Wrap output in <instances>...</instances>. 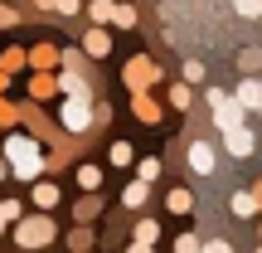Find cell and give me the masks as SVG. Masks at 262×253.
Masks as SVG:
<instances>
[{
  "label": "cell",
  "mask_w": 262,
  "mask_h": 253,
  "mask_svg": "<svg viewBox=\"0 0 262 253\" xmlns=\"http://www.w3.org/2000/svg\"><path fill=\"white\" fill-rule=\"evenodd\" d=\"M5 156H10V170H15L19 180H39L44 176V151H39V141H29V137H10L5 141Z\"/></svg>",
  "instance_id": "obj_1"
},
{
  "label": "cell",
  "mask_w": 262,
  "mask_h": 253,
  "mask_svg": "<svg viewBox=\"0 0 262 253\" xmlns=\"http://www.w3.org/2000/svg\"><path fill=\"white\" fill-rule=\"evenodd\" d=\"M15 239H19V248H49V244H54V224H49V215L19 219V224H15Z\"/></svg>",
  "instance_id": "obj_2"
},
{
  "label": "cell",
  "mask_w": 262,
  "mask_h": 253,
  "mask_svg": "<svg viewBox=\"0 0 262 253\" xmlns=\"http://www.w3.org/2000/svg\"><path fill=\"white\" fill-rule=\"evenodd\" d=\"M209 107H214V127L228 131V127H243V107L224 93V88H209Z\"/></svg>",
  "instance_id": "obj_3"
},
{
  "label": "cell",
  "mask_w": 262,
  "mask_h": 253,
  "mask_svg": "<svg viewBox=\"0 0 262 253\" xmlns=\"http://www.w3.org/2000/svg\"><path fill=\"white\" fill-rule=\"evenodd\" d=\"M63 127H68V131H88V127H93L88 98H68V103H63Z\"/></svg>",
  "instance_id": "obj_4"
},
{
  "label": "cell",
  "mask_w": 262,
  "mask_h": 253,
  "mask_svg": "<svg viewBox=\"0 0 262 253\" xmlns=\"http://www.w3.org/2000/svg\"><path fill=\"white\" fill-rule=\"evenodd\" d=\"M224 146H228V156H233V161H243V156H253L257 141H253V131H248V127H228L224 131Z\"/></svg>",
  "instance_id": "obj_5"
},
{
  "label": "cell",
  "mask_w": 262,
  "mask_h": 253,
  "mask_svg": "<svg viewBox=\"0 0 262 253\" xmlns=\"http://www.w3.org/2000/svg\"><path fill=\"white\" fill-rule=\"evenodd\" d=\"M189 170H194V176H214V146H209V141H189Z\"/></svg>",
  "instance_id": "obj_6"
},
{
  "label": "cell",
  "mask_w": 262,
  "mask_h": 253,
  "mask_svg": "<svg viewBox=\"0 0 262 253\" xmlns=\"http://www.w3.org/2000/svg\"><path fill=\"white\" fill-rule=\"evenodd\" d=\"M233 103H238V107H257V112H262V83H257V78H243Z\"/></svg>",
  "instance_id": "obj_7"
},
{
  "label": "cell",
  "mask_w": 262,
  "mask_h": 253,
  "mask_svg": "<svg viewBox=\"0 0 262 253\" xmlns=\"http://www.w3.org/2000/svg\"><path fill=\"white\" fill-rule=\"evenodd\" d=\"M34 205L39 209H54L58 205V185H54V180H34Z\"/></svg>",
  "instance_id": "obj_8"
},
{
  "label": "cell",
  "mask_w": 262,
  "mask_h": 253,
  "mask_svg": "<svg viewBox=\"0 0 262 253\" xmlns=\"http://www.w3.org/2000/svg\"><path fill=\"white\" fill-rule=\"evenodd\" d=\"M146 195H150V185H141V180H131V185L122 190V205H131V209H141V205H146Z\"/></svg>",
  "instance_id": "obj_9"
},
{
  "label": "cell",
  "mask_w": 262,
  "mask_h": 253,
  "mask_svg": "<svg viewBox=\"0 0 262 253\" xmlns=\"http://www.w3.org/2000/svg\"><path fill=\"white\" fill-rule=\"evenodd\" d=\"M170 215H189V209H194V195H189V190H170Z\"/></svg>",
  "instance_id": "obj_10"
},
{
  "label": "cell",
  "mask_w": 262,
  "mask_h": 253,
  "mask_svg": "<svg viewBox=\"0 0 262 253\" xmlns=\"http://www.w3.org/2000/svg\"><path fill=\"white\" fill-rule=\"evenodd\" d=\"M126 78H131L136 88H141V83H150V78H156V64H146V59H141V64H131V68H126Z\"/></svg>",
  "instance_id": "obj_11"
},
{
  "label": "cell",
  "mask_w": 262,
  "mask_h": 253,
  "mask_svg": "<svg viewBox=\"0 0 262 253\" xmlns=\"http://www.w3.org/2000/svg\"><path fill=\"white\" fill-rule=\"evenodd\" d=\"M233 215H257V200H253V190H238V195H233Z\"/></svg>",
  "instance_id": "obj_12"
},
{
  "label": "cell",
  "mask_w": 262,
  "mask_h": 253,
  "mask_svg": "<svg viewBox=\"0 0 262 253\" xmlns=\"http://www.w3.org/2000/svg\"><path fill=\"white\" fill-rule=\"evenodd\" d=\"M107 49H112V39H107L102 29H93V34H88V54H93V59H102Z\"/></svg>",
  "instance_id": "obj_13"
},
{
  "label": "cell",
  "mask_w": 262,
  "mask_h": 253,
  "mask_svg": "<svg viewBox=\"0 0 262 253\" xmlns=\"http://www.w3.org/2000/svg\"><path fill=\"white\" fill-rule=\"evenodd\" d=\"M156 239H160V224L156 219H141L136 224V244H156Z\"/></svg>",
  "instance_id": "obj_14"
},
{
  "label": "cell",
  "mask_w": 262,
  "mask_h": 253,
  "mask_svg": "<svg viewBox=\"0 0 262 253\" xmlns=\"http://www.w3.org/2000/svg\"><path fill=\"white\" fill-rule=\"evenodd\" d=\"M136 117H141V122H160V107L150 103V98H141V93H136Z\"/></svg>",
  "instance_id": "obj_15"
},
{
  "label": "cell",
  "mask_w": 262,
  "mask_h": 253,
  "mask_svg": "<svg viewBox=\"0 0 262 253\" xmlns=\"http://www.w3.org/2000/svg\"><path fill=\"white\" fill-rule=\"evenodd\" d=\"M78 185H83V190H97V185H102V170H97V166H83V170H78Z\"/></svg>",
  "instance_id": "obj_16"
},
{
  "label": "cell",
  "mask_w": 262,
  "mask_h": 253,
  "mask_svg": "<svg viewBox=\"0 0 262 253\" xmlns=\"http://www.w3.org/2000/svg\"><path fill=\"white\" fill-rule=\"evenodd\" d=\"M156 176H160V161H141V166H136V180H141V185H150Z\"/></svg>",
  "instance_id": "obj_17"
},
{
  "label": "cell",
  "mask_w": 262,
  "mask_h": 253,
  "mask_svg": "<svg viewBox=\"0 0 262 253\" xmlns=\"http://www.w3.org/2000/svg\"><path fill=\"white\" fill-rule=\"evenodd\" d=\"M233 10H238L243 20H257V15H262V0H233Z\"/></svg>",
  "instance_id": "obj_18"
},
{
  "label": "cell",
  "mask_w": 262,
  "mask_h": 253,
  "mask_svg": "<svg viewBox=\"0 0 262 253\" xmlns=\"http://www.w3.org/2000/svg\"><path fill=\"white\" fill-rule=\"evenodd\" d=\"M204 244H199V234H180L175 239V253H199Z\"/></svg>",
  "instance_id": "obj_19"
},
{
  "label": "cell",
  "mask_w": 262,
  "mask_h": 253,
  "mask_svg": "<svg viewBox=\"0 0 262 253\" xmlns=\"http://www.w3.org/2000/svg\"><path fill=\"white\" fill-rule=\"evenodd\" d=\"M93 20H97V25H107V20H112V0H97V5H93Z\"/></svg>",
  "instance_id": "obj_20"
},
{
  "label": "cell",
  "mask_w": 262,
  "mask_h": 253,
  "mask_svg": "<svg viewBox=\"0 0 262 253\" xmlns=\"http://www.w3.org/2000/svg\"><path fill=\"white\" fill-rule=\"evenodd\" d=\"M112 20H117V25H136V10H131V5H117Z\"/></svg>",
  "instance_id": "obj_21"
},
{
  "label": "cell",
  "mask_w": 262,
  "mask_h": 253,
  "mask_svg": "<svg viewBox=\"0 0 262 253\" xmlns=\"http://www.w3.org/2000/svg\"><path fill=\"white\" fill-rule=\"evenodd\" d=\"M126 161H131V146H126V141H117V146H112V166H126Z\"/></svg>",
  "instance_id": "obj_22"
},
{
  "label": "cell",
  "mask_w": 262,
  "mask_h": 253,
  "mask_svg": "<svg viewBox=\"0 0 262 253\" xmlns=\"http://www.w3.org/2000/svg\"><path fill=\"white\" fill-rule=\"evenodd\" d=\"M185 78H189V83H194V78H204V64H199V59H185Z\"/></svg>",
  "instance_id": "obj_23"
},
{
  "label": "cell",
  "mask_w": 262,
  "mask_h": 253,
  "mask_svg": "<svg viewBox=\"0 0 262 253\" xmlns=\"http://www.w3.org/2000/svg\"><path fill=\"white\" fill-rule=\"evenodd\" d=\"M238 64H243V68H257V64H262V49H243V59H238Z\"/></svg>",
  "instance_id": "obj_24"
},
{
  "label": "cell",
  "mask_w": 262,
  "mask_h": 253,
  "mask_svg": "<svg viewBox=\"0 0 262 253\" xmlns=\"http://www.w3.org/2000/svg\"><path fill=\"white\" fill-rule=\"evenodd\" d=\"M199 253H233V248H228V244H224V239H214V244H204V248H199Z\"/></svg>",
  "instance_id": "obj_25"
},
{
  "label": "cell",
  "mask_w": 262,
  "mask_h": 253,
  "mask_svg": "<svg viewBox=\"0 0 262 253\" xmlns=\"http://www.w3.org/2000/svg\"><path fill=\"white\" fill-rule=\"evenodd\" d=\"M126 253H156V244H131Z\"/></svg>",
  "instance_id": "obj_26"
},
{
  "label": "cell",
  "mask_w": 262,
  "mask_h": 253,
  "mask_svg": "<svg viewBox=\"0 0 262 253\" xmlns=\"http://www.w3.org/2000/svg\"><path fill=\"white\" fill-rule=\"evenodd\" d=\"M253 200H257V209H262V180H257V185H253Z\"/></svg>",
  "instance_id": "obj_27"
},
{
  "label": "cell",
  "mask_w": 262,
  "mask_h": 253,
  "mask_svg": "<svg viewBox=\"0 0 262 253\" xmlns=\"http://www.w3.org/2000/svg\"><path fill=\"white\" fill-rule=\"evenodd\" d=\"M5 170H10V166H5V161H0V180H5Z\"/></svg>",
  "instance_id": "obj_28"
},
{
  "label": "cell",
  "mask_w": 262,
  "mask_h": 253,
  "mask_svg": "<svg viewBox=\"0 0 262 253\" xmlns=\"http://www.w3.org/2000/svg\"><path fill=\"white\" fill-rule=\"evenodd\" d=\"M0 234H5V224H0Z\"/></svg>",
  "instance_id": "obj_29"
},
{
  "label": "cell",
  "mask_w": 262,
  "mask_h": 253,
  "mask_svg": "<svg viewBox=\"0 0 262 253\" xmlns=\"http://www.w3.org/2000/svg\"><path fill=\"white\" fill-rule=\"evenodd\" d=\"M257 83H262V78H257Z\"/></svg>",
  "instance_id": "obj_30"
},
{
  "label": "cell",
  "mask_w": 262,
  "mask_h": 253,
  "mask_svg": "<svg viewBox=\"0 0 262 253\" xmlns=\"http://www.w3.org/2000/svg\"><path fill=\"white\" fill-rule=\"evenodd\" d=\"M257 253H262V248H257Z\"/></svg>",
  "instance_id": "obj_31"
}]
</instances>
